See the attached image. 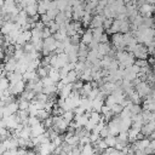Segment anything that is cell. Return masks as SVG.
<instances>
[{"label":"cell","instance_id":"obj_21","mask_svg":"<svg viewBox=\"0 0 155 155\" xmlns=\"http://www.w3.org/2000/svg\"><path fill=\"white\" fill-rule=\"evenodd\" d=\"M92 87H93L92 81H86V82L82 85V87L80 88V91H79L80 96H82V97H87V94L90 93V91L92 90Z\"/></svg>","mask_w":155,"mask_h":155},{"label":"cell","instance_id":"obj_49","mask_svg":"<svg viewBox=\"0 0 155 155\" xmlns=\"http://www.w3.org/2000/svg\"><path fill=\"white\" fill-rule=\"evenodd\" d=\"M99 42H109L108 33H103V34H102V36L99 38Z\"/></svg>","mask_w":155,"mask_h":155},{"label":"cell","instance_id":"obj_16","mask_svg":"<svg viewBox=\"0 0 155 155\" xmlns=\"http://www.w3.org/2000/svg\"><path fill=\"white\" fill-rule=\"evenodd\" d=\"M17 136L21 137V138H24V139L31 138V128H30V126L29 125H23V127L21 128V131L18 132Z\"/></svg>","mask_w":155,"mask_h":155},{"label":"cell","instance_id":"obj_27","mask_svg":"<svg viewBox=\"0 0 155 155\" xmlns=\"http://www.w3.org/2000/svg\"><path fill=\"white\" fill-rule=\"evenodd\" d=\"M81 154H84V155H92V154H94L93 144L92 143H88V144L81 145Z\"/></svg>","mask_w":155,"mask_h":155},{"label":"cell","instance_id":"obj_34","mask_svg":"<svg viewBox=\"0 0 155 155\" xmlns=\"http://www.w3.org/2000/svg\"><path fill=\"white\" fill-rule=\"evenodd\" d=\"M104 140H105V143H107L108 147H115V144H116V142H117V138H116V136L108 134V136L104 138Z\"/></svg>","mask_w":155,"mask_h":155},{"label":"cell","instance_id":"obj_14","mask_svg":"<svg viewBox=\"0 0 155 155\" xmlns=\"http://www.w3.org/2000/svg\"><path fill=\"white\" fill-rule=\"evenodd\" d=\"M51 0H39L38 1V15H44L47 12Z\"/></svg>","mask_w":155,"mask_h":155},{"label":"cell","instance_id":"obj_15","mask_svg":"<svg viewBox=\"0 0 155 155\" xmlns=\"http://www.w3.org/2000/svg\"><path fill=\"white\" fill-rule=\"evenodd\" d=\"M80 39H81V42L88 45L92 40H93V35H92V29H87V30H84L80 35Z\"/></svg>","mask_w":155,"mask_h":155},{"label":"cell","instance_id":"obj_2","mask_svg":"<svg viewBox=\"0 0 155 155\" xmlns=\"http://www.w3.org/2000/svg\"><path fill=\"white\" fill-rule=\"evenodd\" d=\"M132 54L137 59H148V56H149L147 46L144 44H140V42H137V45L134 46V50H133Z\"/></svg>","mask_w":155,"mask_h":155},{"label":"cell","instance_id":"obj_24","mask_svg":"<svg viewBox=\"0 0 155 155\" xmlns=\"http://www.w3.org/2000/svg\"><path fill=\"white\" fill-rule=\"evenodd\" d=\"M131 29V22L128 18H125V19H120V33L125 34L127 31H130Z\"/></svg>","mask_w":155,"mask_h":155},{"label":"cell","instance_id":"obj_3","mask_svg":"<svg viewBox=\"0 0 155 155\" xmlns=\"http://www.w3.org/2000/svg\"><path fill=\"white\" fill-rule=\"evenodd\" d=\"M24 90H25V81L23 79L19 80V81H17V82L10 84V86L7 88L8 93L12 94V96H19Z\"/></svg>","mask_w":155,"mask_h":155},{"label":"cell","instance_id":"obj_13","mask_svg":"<svg viewBox=\"0 0 155 155\" xmlns=\"http://www.w3.org/2000/svg\"><path fill=\"white\" fill-rule=\"evenodd\" d=\"M30 128H31V137H34V136H40V134L45 133V131H46L45 125H44V124H41V122H39V124H36V125L30 126Z\"/></svg>","mask_w":155,"mask_h":155},{"label":"cell","instance_id":"obj_53","mask_svg":"<svg viewBox=\"0 0 155 155\" xmlns=\"http://www.w3.org/2000/svg\"><path fill=\"white\" fill-rule=\"evenodd\" d=\"M4 6V0H0V8Z\"/></svg>","mask_w":155,"mask_h":155},{"label":"cell","instance_id":"obj_29","mask_svg":"<svg viewBox=\"0 0 155 155\" xmlns=\"http://www.w3.org/2000/svg\"><path fill=\"white\" fill-rule=\"evenodd\" d=\"M42 92L46 93L47 96H50V94H54V93H57V85H56V84H52V85L44 86V87H42Z\"/></svg>","mask_w":155,"mask_h":155},{"label":"cell","instance_id":"obj_37","mask_svg":"<svg viewBox=\"0 0 155 155\" xmlns=\"http://www.w3.org/2000/svg\"><path fill=\"white\" fill-rule=\"evenodd\" d=\"M17 103H18V108H19V109H28L30 101H27V99L19 97V99L17 101Z\"/></svg>","mask_w":155,"mask_h":155},{"label":"cell","instance_id":"obj_25","mask_svg":"<svg viewBox=\"0 0 155 155\" xmlns=\"http://www.w3.org/2000/svg\"><path fill=\"white\" fill-rule=\"evenodd\" d=\"M47 76H50L56 84L61 80V75H59V69H57V68H50V70H48V75Z\"/></svg>","mask_w":155,"mask_h":155},{"label":"cell","instance_id":"obj_10","mask_svg":"<svg viewBox=\"0 0 155 155\" xmlns=\"http://www.w3.org/2000/svg\"><path fill=\"white\" fill-rule=\"evenodd\" d=\"M80 79V75L73 69V70H69L68 73H67V75L64 76V78H62L61 80L64 82V84H73V82H75L76 80H79Z\"/></svg>","mask_w":155,"mask_h":155},{"label":"cell","instance_id":"obj_46","mask_svg":"<svg viewBox=\"0 0 155 155\" xmlns=\"http://www.w3.org/2000/svg\"><path fill=\"white\" fill-rule=\"evenodd\" d=\"M109 134V130H108V126L105 125L102 130H101V132H99V136H101V138H105Z\"/></svg>","mask_w":155,"mask_h":155},{"label":"cell","instance_id":"obj_31","mask_svg":"<svg viewBox=\"0 0 155 155\" xmlns=\"http://www.w3.org/2000/svg\"><path fill=\"white\" fill-rule=\"evenodd\" d=\"M92 13L91 12H87V11H85V13H84V16H82V18H81V24H82V27H88V24H90V22H91V19H92Z\"/></svg>","mask_w":155,"mask_h":155},{"label":"cell","instance_id":"obj_20","mask_svg":"<svg viewBox=\"0 0 155 155\" xmlns=\"http://www.w3.org/2000/svg\"><path fill=\"white\" fill-rule=\"evenodd\" d=\"M110 50H111V47H110V44H109V42H99V44H98L97 51L99 52V54L105 56V54L109 53Z\"/></svg>","mask_w":155,"mask_h":155},{"label":"cell","instance_id":"obj_19","mask_svg":"<svg viewBox=\"0 0 155 155\" xmlns=\"http://www.w3.org/2000/svg\"><path fill=\"white\" fill-rule=\"evenodd\" d=\"M132 120L131 117H121L120 120V132H127V130L131 127Z\"/></svg>","mask_w":155,"mask_h":155},{"label":"cell","instance_id":"obj_8","mask_svg":"<svg viewBox=\"0 0 155 155\" xmlns=\"http://www.w3.org/2000/svg\"><path fill=\"white\" fill-rule=\"evenodd\" d=\"M104 19H105V17H104L103 13L93 15V16H92V19H91V22H90V24H88V27H90L91 29L98 28V27H103V21H104Z\"/></svg>","mask_w":155,"mask_h":155},{"label":"cell","instance_id":"obj_38","mask_svg":"<svg viewBox=\"0 0 155 155\" xmlns=\"http://www.w3.org/2000/svg\"><path fill=\"white\" fill-rule=\"evenodd\" d=\"M122 109H124V107H122L120 103H115V104L110 105V110L113 111V114H114V115H117V114H120Z\"/></svg>","mask_w":155,"mask_h":155},{"label":"cell","instance_id":"obj_9","mask_svg":"<svg viewBox=\"0 0 155 155\" xmlns=\"http://www.w3.org/2000/svg\"><path fill=\"white\" fill-rule=\"evenodd\" d=\"M18 103L16 101L6 104L2 107V113H4V116H7V115H12V114H16L17 110H18Z\"/></svg>","mask_w":155,"mask_h":155},{"label":"cell","instance_id":"obj_40","mask_svg":"<svg viewBox=\"0 0 155 155\" xmlns=\"http://www.w3.org/2000/svg\"><path fill=\"white\" fill-rule=\"evenodd\" d=\"M39 122H41V121H40V119H39L38 116H35V115H29V117H28V125H29V126L36 125V124H39Z\"/></svg>","mask_w":155,"mask_h":155},{"label":"cell","instance_id":"obj_35","mask_svg":"<svg viewBox=\"0 0 155 155\" xmlns=\"http://www.w3.org/2000/svg\"><path fill=\"white\" fill-rule=\"evenodd\" d=\"M142 24H144L147 28H154L155 27V21H154L153 17H143Z\"/></svg>","mask_w":155,"mask_h":155},{"label":"cell","instance_id":"obj_30","mask_svg":"<svg viewBox=\"0 0 155 155\" xmlns=\"http://www.w3.org/2000/svg\"><path fill=\"white\" fill-rule=\"evenodd\" d=\"M35 92L33 91V90H29V88H25L19 96L22 97V98H24V99H27V101H31V99H34V97H35Z\"/></svg>","mask_w":155,"mask_h":155},{"label":"cell","instance_id":"obj_23","mask_svg":"<svg viewBox=\"0 0 155 155\" xmlns=\"http://www.w3.org/2000/svg\"><path fill=\"white\" fill-rule=\"evenodd\" d=\"M107 33H108V34L120 33V19H117V18L113 19V23H111L110 28H109V29H107Z\"/></svg>","mask_w":155,"mask_h":155},{"label":"cell","instance_id":"obj_50","mask_svg":"<svg viewBox=\"0 0 155 155\" xmlns=\"http://www.w3.org/2000/svg\"><path fill=\"white\" fill-rule=\"evenodd\" d=\"M4 153H6V147H5L4 142L0 140V154H4Z\"/></svg>","mask_w":155,"mask_h":155},{"label":"cell","instance_id":"obj_28","mask_svg":"<svg viewBox=\"0 0 155 155\" xmlns=\"http://www.w3.org/2000/svg\"><path fill=\"white\" fill-rule=\"evenodd\" d=\"M36 78H39V76L36 75V71L35 70H25L23 73V80L27 81V82L30 81V80H34Z\"/></svg>","mask_w":155,"mask_h":155},{"label":"cell","instance_id":"obj_54","mask_svg":"<svg viewBox=\"0 0 155 155\" xmlns=\"http://www.w3.org/2000/svg\"><path fill=\"white\" fill-rule=\"evenodd\" d=\"M15 1H16V4H19V2L22 1V0H15Z\"/></svg>","mask_w":155,"mask_h":155},{"label":"cell","instance_id":"obj_22","mask_svg":"<svg viewBox=\"0 0 155 155\" xmlns=\"http://www.w3.org/2000/svg\"><path fill=\"white\" fill-rule=\"evenodd\" d=\"M23 10L27 12L28 16H35V15H38V2L29 4V5H27Z\"/></svg>","mask_w":155,"mask_h":155},{"label":"cell","instance_id":"obj_51","mask_svg":"<svg viewBox=\"0 0 155 155\" xmlns=\"http://www.w3.org/2000/svg\"><path fill=\"white\" fill-rule=\"evenodd\" d=\"M150 96H151V98L155 101V90H151V92H150Z\"/></svg>","mask_w":155,"mask_h":155},{"label":"cell","instance_id":"obj_33","mask_svg":"<svg viewBox=\"0 0 155 155\" xmlns=\"http://www.w3.org/2000/svg\"><path fill=\"white\" fill-rule=\"evenodd\" d=\"M116 138H117L119 143H122V144H127L128 143V134H127V132H119L116 134Z\"/></svg>","mask_w":155,"mask_h":155},{"label":"cell","instance_id":"obj_42","mask_svg":"<svg viewBox=\"0 0 155 155\" xmlns=\"http://www.w3.org/2000/svg\"><path fill=\"white\" fill-rule=\"evenodd\" d=\"M56 147H59V145H62V143L64 142V139H63V136H61V134H57L52 140H51Z\"/></svg>","mask_w":155,"mask_h":155},{"label":"cell","instance_id":"obj_6","mask_svg":"<svg viewBox=\"0 0 155 155\" xmlns=\"http://www.w3.org/2000/svg\"><path fill=\"white\" fill-rule=\"evenodd\" d=\"M111 44L116 51H121L126 48V45L124 42V34L122 33H114L111 34Z\"/></svg>","mask_w":155,"mask_h":155},{"label":"cell","instance_id":"obj_32","mask_svg":"<svg viewBox=\"0 0 155 155\" xmlns=\"http://www.w3.org/2000/svg\"><path fill=\"white\" fill-rule=\"evenodd\" d=\"M104 33V28L103 27H98V28H93L92 29V35H93V39L97 40L99 42V38L102 36V34Z\"/></svg>","mask_w":155,"mask_h":155},{"label":"cell","instance_id":"obj_17","mask_svg":"<svg viewBox=\"0 0 155 155\" xmlns=\"http://www.w3.org/2000/svg\"><path fill=\"white\" fill-rule=\"evenodd\" d=\"M50 68H51V65H41V64H40V65L35 69L36 75H38L40 79L47 76V75H48V70H50Z\"/></svg>","mask_w":155,"mask_h":155},{"label":"cell","instance_id":"obj_26","mask_svg":"<svg viewBox=\"0 0 155 155\" xmlns=\"http://www.w3.org/2000/svg\"><path fill=\"white\" fill-rule=\"evenodd\" d=\"M103 104H104V99H102V98H94V99H92V110L101 113V108H102Z\"/></svg>","mask_w":155,"mask_h":155},{"label":"cell","instance_id":"obj_11","mask_svg":"<svg viewBox=\"0 0 155 155\" xmlns=\"http://www.w3.org/2000/svg\"><path fill=\"white\" fill-rule=\"evenodd\" d=\"M28 17H29V16L27 15V12H25L23 8H21V10H19V12L17 13V16L15 17V22H16V23H17V24H18V25L22 28V27H23V25L27 23Z\"/></svg>","mask_w":155,"mask_h":155},{"label":"cell","instance_id":"obj_41","mask_svg":"<svg viewBox=\"0 0 155 155\" xmlns=\"http://www.w3.org/2000/svg\"><path fill=\"white\" fill-rule=\"evenodd\" d=\"M69 40H70V44L73 45H79L81 39H80V34H74L71 36H69Z\"/></svg>","mask_w":155,"mask_h":155},{"label":"cell","instance_id":"obj_44","mask_svg":"<svg viewBox=\"0 0 155 155\" xmlns=\"http://www.w3.org/2000/svg\"><path fill=\"white\" fill-rule=\"evenodd\" d=\"M41 82H42V85L44 86H47V85H52V84H56L50 76H45V78H42L41 79Z\"/></svg>","mask_w":155,"mask_h":155},{"label":"cell","instance_id":"obj_5","mask_svg":"<svg viewBox=\"0 0 155 155\" xmlns=\"http://www.w3.org/2000/svg\"><path fill=\"white\" fill-rule=\"evenodd\" d=\"M2 121H4L5 126H6V128L10 130V131L16 130V127L21 124V122H19V119H18V116H17L16 114L7 115V116H2Z\"/></svg>","mask_w":155,"mask_h":155},{"label":"cell","instance_id":"obj_48","mask_svg":"<svg viewBox=\"0 0 155 155\" xmlns=\"http://www.w3.org/2000/svg\"><path fill=\"white\" fill-rule=\"evenodd\" d=\"M98 44H99V42H98L97 40H94V39H93V40H92V41H91V42H90L87 46H88V48H90V50H97Z\"/></svg>","mask_w":155,"mask_h":155},{"label":"cell","instance_id":"obj_36","mask_svg":"<svg viewBox=\"0 0 155 155\" xmlns=\"http://www.w3.org/2000/svg\"><path fill=\"white\" fill-rule=\"evenodd\" d=\"M61 116H62L64 120H67L68 122H70L71 120H74V116H75V115H74V111H73V110H64Z\"/></svg>","mask_w":155,"mask_h":155},{"label":"cell","instance_id":"obj_7","mask_svg":"<svg viewBox=\"0 0 155 155\" xmlns=\"http://www.w3.org/2000/svg\"><path fill=\"white\" fill-rule=\"evenodd\" d=\"M155 11V5L149 4V2H144L138 7V12L143 16V17H151V15Z\"/></svg>","mask_w":155,"mask_h":155},{"label":"cell","instance_id":"obj_18","mask_svg":"<svg viewBox=\"0 0 155 155\" xmlns=\"http://www.w3.org/2000/svg\"><path fill=\"white\" fill-rule=\"evenodd\" d=\"M7 79H8V81H10V84H13V82H17V81H19V80H22L23 79V74H21V73H18V71H10V73H7Z\"/></svg>","mask_w":155,"mask_h":155},{"label":"cell","instance_id":"obj_43","mask_svg":"<svg viewBox=\"0 0 155 155\" xmlns=\"http://www.w3.org/2000/svg\"><path fill=\"white\" fill-rule=\"evenodd\" d=\"M40 21H41V22L47 27V25L50 24V22H51V21H53V19H51L46 13H44V15H40Z\"/></svg>","mask_w":155,"mask_h":155},{"label":"cell","instance_id":"obj_4","mask_svg":"<svg viewBox=\"0 0 155 155\" xmlns=\"http://www.w3.org/2000/svg\"><path fill=\"white\" fill-rule=\"evenodd\" d=\"M134 88H136V92H137L142 98H144L145 96L150 94V92H151V90H153L151 85H150L148 81H139V82L134 86Z\"/></svg>","mask_w":155,"mask_h":155},{"label":"cell","instance_id":"obj_52","mask_svg":"<svg viewBox=\"0 0 155 155\" xmlns=\"http://www.w3.org/2000/svg\"><path fill=\"white\" fill-rule=\"evenodd\" d=\"M124 2H125V5H126V4H130V2H132V0H124Z\"/></svg>","mask_w":155,"mask_h":155},{"label":"cell","instance_id":"obj_45","mask_svg":"<svg viewBox=\"0 0 155 155\" xmlns=\"http://www.w3.org/2000/svg\"><path fill=\"white\" fill-rule=\"evenodd\" d=\"M111 23H113V18H107V17H105V19L103 21V28H104L105 30L109 29L110 25H111Z\"/></svg>","mask_w":155,"mask_h":155},{"label":"cell","instance_id":"obj_39","mask_svg":"<svg viewBox=\"0 0 155 155\" xmlns=\"http://www.w3.org/2000/svg\"><path fill=\"white\" fill-rule=\"evenodd\" d=\"M58 12H59V10H58L57 7H52V8H48V10H47L46 15H47L51 19H54V17L58 15Z\"/></svg>","mask_w":155,"mask_h":155},{"label":"cell","instance_id":"obj_12","mask_svg":"<svg viewBox=\"0 0 155 155\" xmlns=\"http://www.w3.org/2000/svg\"><path fill=\"white\" fill-rule=\"evenodd\" d=\"M71 92H73V84H64V85L57 91V93H58V96H59L61 98H67Z\"/></svg>","mask_w":155,"mask_h":155},{"label":"cell","instance_id":"obj_1","mask_svg":"<svg viewBox=\"0 0 155 155\" xmlns=\"http://www.w3.org/2000/svg\"><path fill=\"white\" fill-rule=\"evenodd\" d=\"M56 42L57 40L53 38V35L48 36V38H45L44 39V44H42V54L44 56H48L51 53H53L56 51Z\"/></svg>","mask_w":155,"mask_h":155},{"label":"cell","instance_id":"obj_47","mask_svg":"<svg viewBox=\"0 0 155 155\" xmlns=\"http://www.w3.org/2000/svg\"><path fill=\"white\" fill-rule=\"evenodd\" d=\"M51 35H52V33H51L50 28H48V27H45V28L42 29V39L48 38V36H51Z\"/></svg>","mask_w":155,"mask_h":155}]
</instances>
